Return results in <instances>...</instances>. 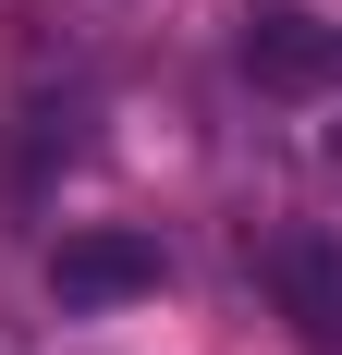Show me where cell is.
<instances>
[{
  "mask_svg": "<svg viewBox=\"0 0 342 355\" xmlns=\"http://www.w3.org/2000/svg\"><path fill=\"white\" fill-rule=\"evenodd\" d=\"M257 282H269L281 331L306 355H342V245L330 233H269V245H257Z\"/></svg>",
  "mask_w": 342,
  "mask_h": 355,
  "instance_id": "obj_1",
  "label": "cell"
},
{
  "mask_svg": "<svg viewBox=\"0 0 342 355\" xmlns=\"http://www.w3.org/2000/svg\"><path fill=\"white\" fill-rule=\"evenodd\" d=\"M159 282H171L159 233H123V220L62 233V257H49V294H62V306H123V294H159Z\"/></svg>",
  "mask_w": 342,
  "mask_h": 355,
  "instance_id": "obj_2",
  "label": "cell"
},
{
  "mask_svg": "<svg viewBox=\"0 0 342 355\" xmlns=\"http://www.w3.org/2000/svg\"><path fill=\"white\" fill-rule=\"evenodd\" d=\"M244 73H257V86H281V98H318V86H342V25L257 0V12H244Z\"/></svg>",
  "mask_w": 342,
  "mask_h": 355,
  "instance_id": "obj_3",
  "label": "cell"
}]
</instances>
